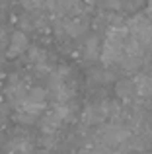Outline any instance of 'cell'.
<instances>
[{
	"label": "cell",
	"instance_id": "6da1fadb",
	"mask_svg": "<svg viewBox=\"0 0 152 154\" xmlns=\"http://www.w3.org/2000/svg\"><path fill=\"white\" fill-rule=\"evenodd\" d=\"M27 47H29V41H27L26 33L16 31V33H12V41H10V45H8V57H18L20 53H23Z\"/></svg>",
	"mask_w": 152,
	"mask_h": 154
},
{
	"label": "cell",
	"instance_id": "7a4b0ae2",
	"mask_svg": "<svg viewBox=\"0 0 152 154\" xmlns=\"http://www.w3.org/2000/svg\"><path fill=\"white\" fill-rule=\"evenodd\" d=\"M6 152L8 154H31L33 152V144H31V140L29 139H12L10 143H8V146H6Z\"/></svg>",
	"mask_w": 152,
	"mask_h": 154
},
{
	"label": "cell",
	"instance_id": "3957f363",
	"mask_svg": "<svg viewBox=\"0 0 152 154\" xmlns=\"http://www.w3.org/2000/svg\"><path fill=\"white\" fill-rule=\"evenodd\" d=\"M117 94L121 98H131V96H137V84L135 80H123V82L117 84Z\"/></svg>",
	"mask_w": 152,
	"mask_h": 154
},
{
	"label": "cell",
	"instance_id": "277c9868",
	"mask_svg": "<svg viewBox=\"0 0 152 154\" xmlns=\"http://www.w3.org/2000/svg\"><path fill=\"white\" fill-rule=\"evenodd\" d=\"M65 29H66V33H68V35H80L84 29H86V26H84L82 20L74 18V20H70V22H66Z\"/></svg>",
	"mask_w": 152,
	"mask_h": 154
},
{
	"label": "cell",
	"instance_id": "5b68a950",
	"mask_svg": "<svg viewBox=\"0 0 152 154\" xmlns=\"http://www.w3.org/2000/svg\"><path fill=\"white\" fill-rule=\"evenodd\" d=\"M84 2H88V4H94V2H98V0H84Z\"/></svg>",
	"mask_w": 152,
	"mask_h": 154
},
{
	"label": "cell",
	"instance_id": "8992f818",
	"mask_svg": "<svg viewBox=\"0 0 152 154\" xmlns=\"http://www.w3.org/2000/svg\"><path fill=\"white\" fill-rule=\"evenodd\" d=\"M148 16H150L148 20H150V22H152V8H150V10H148Z\"/></svg>",
	"mask_w": 152,
	"mask_h": 154
}]
</instances>
